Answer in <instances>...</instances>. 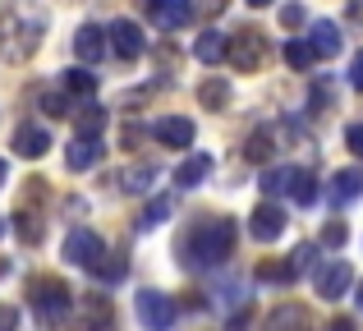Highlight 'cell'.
<instances>
[{
  "label": "cell",
  "mask_w": 363,
  "mask_h": 331,
  "mask_svg": "<svg viewBox=\"0 0 363 331\" xmlns=\"http://www.w3.org/2000/svg\"><path fill=\"white\" fill-rule=\"evenodd\" d=\"M46 37V14L33 0H9L0 9V60L5 64H28Z\"/></svg>",
  "instance_id": "6da1fadb"
},
{
  "label": "cell",
  "mask_w": 363,
  "mask_h": 331,
  "mask_svg": "<svg viewBox=\"0 0 363 331\" xmlns=\"http://www.w3.org/2000/svg\"><path fill=\"white\" fill-rule=\"evenodd\" d=\"M235 240H240V230H235L230 216H212V221H198V225H194V235L179 244V253H184L179 262H184V267H194V271L221 267V262L235 253Z\"/></svg>",
  "instance_id": "7a4b0ae2"
},
{
  "label": "cell",
  "mask_w": 363,
  "mask_h": 331,
  "mask_svg": "<svg viewBox=\"0 0 363 331\" xmlns=\"http://www.w3.org/2000/svg\"><path fill=\"white\" fill-rule=\"evenodd\" d=\"M28 299H33V313L46 331L65 327L69 313H74V295L65 290V281H55V276H33L28 281Z\"/></svg>",
  "instance_id": "3957f363"
},
{
  "label": "cell",
  "mask_w": 363,
  "mask_h": 331,
  "mask_svg": "<svg viewBox=\"0 0 363 331\" xmlns=\"http://www.w3.org/2000/svg\"><path fill=\"white\" fill-rule=\"evenodd\" d=\"M262 193H290L299 207H313L318 203V179L303 166H272L262 170Z\"/></svg>",
  "instance_id": "277c9868"
},
{
  "label": "cell",
  "mask_w": 363,
  "mask_h": 331,
  "mask_svg": "<svg viewBox=\"0 0 363 331\" xmlns=\"http://www.w3.org/2000/svg\"><path fill=\"white\" fill-rule=\"evenodd\" d=\"M101 258H106V244H101L97 230H88V225H79V230L65 235V262L69 267H83V271H97Z\"/></svg>",
  "instance_id": "5b68a950"
},
{
  "label": "cell",
  "mask_w": 363,
  "mask_h": 331,
  "mask_svg": "<svg viewBox=\"0 0 363 331\" xmlns=\"http://www.w3.org/2000/svg\"><path fill=\"white\" fill-rule=\"evenodd\" d=\"M133 313H138V322L147 331H170L175 327V299L161 295V290H143L133 299Z\"/></svg>",
  "instance_id": "8992f818"
},
{
  "label": "cell",
  "mask_w": 363,
  "mask_h": 331,
  "mask_svg": "<svg viewBox=\"0 0 363 331\" xmlns=\"http://www.w3.org/2000/svg\"><path fill=\"white\" fill-rule=\"evenodd\" d=\"M230 69H240V74H253V69H262V60H267V42H262V33H253V28H244V33H235L230 37Z\"/></svg>",
  "instance_id": "52a82bcc"
},
{
  "label": "cell",
  "mask_w": 363,
  "mask_h": 331,
  "mask_svg": "<svg viewBox=\"0 0 363 331\" xmlns=\"http://www.w3.org/2000/svg\"><path fill=\"white\" fill-rule=\"evenodd\" d=\"M313 286H318L322 299H340L350 286H354V267L345 258H327L318 271H313Z\"/></svg>",
  "instance_id": "ba28073f"
},
{
  "label": "cell",
  "mask_w": 363,
  "mask_h": 331,
  "mask_svg": "<svg viewBox=\"0 0 363 331\" xmlns=\"http://www.w3.org/2000/svg\"><path fill=\"white\" fill-rule=\"evenodd\" d=\"M248 230H253L257 244H276L285 235V212L276 203H257L253 216H248Z\"/></svg>",
  "instance_id": "9c48e42d"
},
{
  "label": "cell",
  "mask_w": 363,
  "mask_h": 331,
  "mask_svg": "<svg viewBox=\"0 0 363 331\" xmlns=\"http://www.w3.org/2000/svg\"><path fill=\"white\" fill-rule=\"evenodd\" d=\"M157 28H184L194 18V0H138Z\"/></svg>",
  "instance_id": "30bf717a"
},
{
  "label": "cell",
  "mask_w": 363,
  "mask_h": 331,
  "mask_svg": "<svg viewBox=\"0 0 363 331\" xmlns=\"http://www.w3.org/2000/svg\"><path fill=\"white\" fill-rule=\"evenodd\" d=\"M111 51L129 64L143 55V28L133 23V18H116V23H111Z\"/></svg>",
  "instance_id": "8fae6325"
},
{
  "label": "cell",
  "mask_w": 363,
  "mask_h": 331,
  "mask_svg": "<svg viewBox=\"0 0 363 331\" xmlns=\"http://www.w3.org/2000/svg\"><path fill=\"white\" fill-rule=\"evenodd\" d=\"M262 331H318V322H313L308 308H299V304H281V308H272V313H267Z\"/></svg>",
  "instance_id": "7c38bea8"
},
{
  "label": "cell",
  "mask_w": 363,
  "mask_h": 331,
  "mask_svg": "<svg viewBox=\"0 0 363 331\" xmlns=\"http://www.w3.org/2000/svg\"><path fill=\"white\" fill-rule=\"evenodd\" d=\"M106 37L111 33H101L97 23H83L79 33H74V55H79L83 64H97L101 55H106Z\"/></svg>",
  "instance_id": "4fadbf2b"
},
{
  "label": "cell",
  "mask_w": 363,
  "mask_h": 331,
  "mask_svg": "<svg viewBox=\"0 0 363 331\" xmlns=\"http://www.w3.org/2000/svg\"><path fill=\"white\" fill-rule=\"evenodd\" d=\"M46 147H51V134H46L42 125H18L14 129V152L18 157L37 162V157H46Z\"/></svg>",
  "instance_id": "5bb4252c"
},
{
  "label": "cell",
  "mask_w": 363,
  "mask_h": 331,
  "mask_svg": "<svg viewBox=\"0 0 363 331\" xmlns=\"http://www.w3.org/2000/svg\"><path fill=\"white\" fill-rule=\"evenodd\" d=\"M152 134H157V143H166V147H189L194 143V125L179 120V116H161L157 125H152Z\"/></svg>",
  "instance_id": "9a60e30c"
},
{
  "label": "cell",
  "mask_w": 363,
  "mask_h": 331,
  "mask_svg": "<svg viewBox=\"0 0 363 331\" xmlns=\"http://www.w3.org/2000/svg\"><path fill=\"white\" fill-rule=\"evenodd\" d=\"M106 327H111V304H106V295L79 299V331H106Z\"/></svg>",
  "instance_id": "2e32d148"
},
{
  "label": "cell",
  "mask_w": 363,
  "mask_h": 331,
  "mask_svg": "<svg viewBox=\"0 0 363 331\" xmlns=\"http://www.w3.org/2000/svg\"><path fill=\"white\" fill-rule=\"evenodd\" d=\"M97 162H101V143H97V138H79V134H74L69 152H65V166H69V170H92Z\"/></svg>",
  "instance_id": "e0dca14e"
},
{
  "label": "cell",
  "mask_w": 363,
  "mask_h": 331,
  "mask_svg": "<svg viewBox=\"0 0 363 331\" xmlns=\"http://www.w3.org/2000/svg\"><path fill=\"white\" fill-rule=\"evenodd\" d=\"M340 46H345L340 28L331 23V18H318V23H313V51H318V55H336Z\"/></svg>",
  "instance_id": "ac0fdd59"
},
{
  "label": "cell",
  "mask_w": 363,
  "mask_h": 331,
  "mask_svg": "<svg viewBox=\"0 0 363 331\" xmlns=\"http://www.w3.org/2000/svg\"><path fill=\"white\" fill-rule=\"evenodd\" d=\"M331 198H336V203H354V198H363V170H336Z\"/></svg>",
  "instance_id": "d6986e66"
},
{
  "label": "cell",
  "mask_w": 363,
  "mask_h": 331,
  "mask_svg": "<svg viewBox=\"0 0 363 331\" xmlns=\"http://www.w3.org/2000/svg\"><path fill=\"white\" fill-rule=\"evenodd\" d=\"M194 55H198L203 64H216V60H225V55H230V42H225L221 33H203V37L194 42Z\"/></svg>",
  "instance_id": "ffe728a7"
},
{
  "label": "cell",
  "mask_w": 363,
  "mask_h": 331,
  "mask_svg": "<svg viewBox=\"0 0 363 331\" xmlns=\"http://www.w3.org/2000/svg\"><path fill=\"white\" fill-rule=\"evenodd\" d=\"M152 184H157V166H152V162L120 170V189H124V193H143V189H152Z\"/></svg>",
  "instance_id": "44dd1931"
},
{
  "label": "cell",
  "mask_w": 363,
  "mask_h": 331,
  "mask_svg": "<svg viewBox=\"0 0 363 331\" xmlns=\"http://www.w3.org/2000/svg\"><path fill=\"white\" fill-rule=\"evenodd\" d=\"M207 170H212V162H207V157H189V162L175 166V184H179V189H198V184L207 179Z\"/></svg>",
  "instance_id": "7402d4cb"
},
{
  "label": "cell",
  "mask_w": 363,
  "mask_h": 331,
  "mask_svg": "<svg viewBox=\"0 0 363 331\" xmlns=\"http://www.w3.org/2000/svg\"><path fill=\"white\" fill-rule=\"evenodd\" d=\"M198 101H203L207 111H225V101H230V88H225V79H207L203 88H198Z\"/></svg>",
  "instance_id": "603a6c76"
},
{
  "label": "cell",
  "mask_w": 363,
  "mask_h": 331,
  "mask_svg": "<svg viewBox=\"0 0 363 331\" xmlns=\"http://www.w3.org/2000/svg\"><path fill=\"white\" fill-rule=\"evenodd\" d=\"M170 212H175V198H166V193H161V198H152V203L143 207L138 225H143V230H152V225H161V221H166Z\"/></svg>",
  "instance_id": "cb8c5ba5"
},
{
  "label": "cell",
  "mask_w": 363,
  "mask_h": 331,
  "mask_svg": "<svg viewBox=\"0 0 363 331\" xmlns=\"http://www.w3.org/2000/svg\"><path fill=\"white\" fill-rule=\"evenodd\" d=\"M313 60H318V51H313V42H285V64L290 69H313Z\"/></svg>",
  "instance_id": "d4e9b609"
},
{
  "label": "cell",
  "mask_w": 363,
  "mask_h": 331,
  "mask_svg": "<svg viewBox=\"0 0 363 331\" xmlns=\"http://www.w3.org/2000/svg\"><path fill=\"white\" fill-rule=\"evenodd\" d=\"M272 152H276V129H257L248 138V162H267Z\"/></svg>",
  "instance_id": "484cf974"
},
{
  "label": "cell",
  "mask_w": 363,
  "mask_h": 331,
  "mask_svg": "<svg viewBox=\"0 0 363 331\" xmlns=\"http://www.w3.org/2000/svg\"><path fill=\"white\" fill-rule=\"evenodd\" d=\"M101 129H106V111H101V106H83V116H79V138H97Z\"/></svg>",
  "instance_id": "4316f807"
},
{
  "label": "cell",
  "mask_w": 363,
  "mask_h": 331,
  "mask_svg": "<svg viewBox=\"0 0 363 331\" xmlns=\"http://www.w3.org/2000/svg\"><path fill=\"white\" fill-rule=\"evenodd\" d=\"M65 88L79 92V97H88V92H97V74H88V69H69V74H65Z\"/></svg>",
  "instance_id": "83f0119b"
},
{
  "label": "cell",
  "mask_w": 363,
  "mask_h": 331,
  "mask_svg": "<svg viewBox=\"0 0 363 331\" xmlns=\"http://www.w3.org/2000/svg\"><path fill=\"white\" fill-rule=\"evenodd\" d=\"M92 276H101V281H124V276H129V262H124L120 253H116V258L106 253V258H101V267L92 271Z\"/></svg>",
  "instance_id": "f1b7e54d"
},
{
  "label": "cell",
  "mask_w": 363,
  "mask_h": 331,
  "mask_svg": "<svg viewBox=\"0 0 363 331\" xmlns=\"http://www.w3.org/2000/svg\"><path fill=\"white\" fill-rule=\"evenodd\" d=\"M14 230H18V240H23V244H37V240H42V225H37L33 212H18L14 216Z\"/></svg>",
  "instance_id": "f546056e"
},
{
  "label": "cell",
  "mask_w": 363,
  "mask_h": 331,
  "mask_svg": "<svg viewBox=\"0 0 363 331\" xmlns=\"http://www.w3.org/2000/svg\"><path fill=\"white\" fill-rule=\"evenodd\" d=\"M313 258H318V249H313V244H299V249L290 253V267H294V276H299V271H313Z\"/></svg>",
  "instance_id": "4dcf8cb0"
},
{
  "label": "cell",
  "mask_w": 363,
  "mask_h": 331,
  "mask_svg": "<svg viewBox=\"0 0 363 331\" xmlns=\"http://www.w3.org/2000/svg\"><path fill=\"white\" fill-rule=\"evenodd\" d=\"M257 276H262V281H294V267H290V262H262Z\"/></svg>",
  "instance_id": "1f68e13d"
},
{
  "label": "cell",
  "mask_w": 363,
  "mask_h": 331,
  "mask_svg": "<svg viewBox=\"0 0 363 331\" xmlns=\"http://www.w3.org/2000/svg\"><path fill=\"white\" fill-rule=\"evenodd\" d=\"M350 240V230H345V221H327V230H322V244H331V249H340V244Z\"/></svg>",
  "instance_id": "d6a6232c"
},
{
  "label": "cell",
  "mask_w": 363,
  "mask_h": 331,
  "mask_svg": "<svg viewBox=\"0 0 363 331\" xmlns=\"http://www.w3.org/2000/svg\"><path fill=\"white\" fill-rule=\"evenodd\" d=\"M42 106H46V116H69V101H65L60 92H46V97H42Z\"/></svg>",
  "instance_id": "836d02e7"
},
{
  "label": "cell",
  "mask_w": 363,
  "mask_h": 331,
  "mask_svg": "<svg viewBox=\"0 0 363 331\" xmlns=\"http://www.w3.org/2000/svg\"><path fill=\"white\" fill-rule=\"evenodd\" d=\"M0 331H18V308L14 304H0Z\"/></svg>",
  "instance_id": "e575fe53"
},
{
  "label": "cell",
  "mask_w": 363,
  "mask_h": 331,
  "mask_svg": "<svg viewBox=\"0 0 363 331\" xmlns=\"http://www.w3.org/2000/svg\"><path fill=\"white\" fill-rule=\"evenodd\" d=\"M281 23H285V28H299V23H303V5H285V9H281Z\"/></svg>",
  "instance_id": "d590c367"
},
{
  "label": "cell",
  "mask_w": 363,
  "mask_h": 331,
  "mask_svg": "<svg viewBox=\"0 0 363 331\" xmlns=\"http://www.w3.org/2000/svg\"><path fill=\"white\" fill-rule=\"evenodd\" d=\"M345 143H350V152L363 157V125H350V129H345Z\"/></svg>",
  "instance_id": "8d00e7d4"
},
{
  "label": "cell",
  "mask_w": 363,
  "mask_h": 331,
  "mask_svg": "<svg viewBox=\"0 0 363 331\" xmlns=\"http://www.w3.org/2000/svg\"><path fill=\"white\" fill-rule=\"evenodd\" d=\"M350 83H354V88L363 92V51L354 55V64H350Z\"/></svg>",
  "instance_id": "74e56055"
},
{
  "label": "cell",
  "mask_w": 363,
  "mask_h": 331,
  "mask_svg": "<svg viewBox=\"0 0 363 331\" xmlns=\"http://www.w3.org/2000/svg\"><path fill=\"white\" fill-rule=\"evenodd\" d=\"M331 331H359V327H354V318H336V322H331Z\"/></svg>",
  "instance_id": "f35d334b"
},
{
  "label": "cell",
  "mask_w": 363,
  "mask_h": 331,
  "mask_svg": "<svg viewBox=\"0 0 363 331\" xmlns=\"http://www.w3.org/2000/svg\"><path fill=\"white\" fill-rule=\"evenodd\" d=\"M350 18H354V23L363 28V0H350Z\"/></svg>",
  "instance_id": "ab89813d"
},
{
  "label": "cell",
  "mask_w": 363,
  "mask_h": 331,
  "mask_svg": "<svg viewBox=\"0 0 363 331\" xmlns=\"http://www.w3.org/2000/svg\"><path fill=\"white\" fill-rule=\"evenodd\" d=\"M5 179H9V166H5V162H0V189H5Z\"/></svg>",
  "instance_id": "60d3db41"
},
{
  "label": "cell",
  "mask_w": 363,
  "mask_h": 331,
  "mask_svg": "<svg viewBox=\"0 0 363 331\" xmlns=\"http://www.w3.org/2000/svg\"><path fill=\"white\" fill-rule=\"evenodd\" d=\"M248 5H257V9H262V5H272V0H248Z\"/></svg>",
  "instance_id": "b9f144b4"
},
{
  "label": "cell",
  "mask_w": 363,
  "mask_h": 331,
  "mask_svg": "<svg viewBox=\"0 0 363 331\" xmlns=\"http://www.w3.org/2000/svg\"><path fill=\"white\" fill-rule=\"evenodd\" d=\"M359 308H363V286H359Z\"/></svg>",
  "instance_id": "7bdbcfd3"
},
{
  "label": "cell",
  "mask_w": 363,
  "mask_h": 331,
  "mask_svg": "<svg viewBox=\"0 0 363 331\" xmlns=\"http://www.w3.org/2000/svg\"><path fill=\"white\" fill-rule=\"evenodd\" d=\"M0 235H5V216H0Z\"/></svg>",
  "instance_id": "ee69618b"
}]
</instances>
